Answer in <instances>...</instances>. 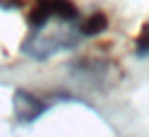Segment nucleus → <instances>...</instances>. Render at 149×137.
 I'll return each mask as SVG.
<instances>
[{
  "mask_svg": "<svg viewBox=\"0 0 149 137\" xmlns=\"http://www.w3.org/2000/svg\"><path fill=\"white\" fill-rule=\"evenodd\" d=\"M82 41L79 22L68 24V22H51L39 29H29L19 46V51L31 60H48L63 51H72Z\"/></svg>",
  "mask_w": 149,
  "mask_h": 137,
  "instance_id": "nucleus-1",
  "label": "nucleus"
},
{
  "mask_svg": "<svg viewBox=\"0 0 149 137\" xmlns=\"http://www.w3.org/2000/svg\"><path fill=\"white\" fill-rule=\"evenodd\" d=\"M29 29H39L51 22H68L77 24L79 22V10L72 0H34L29 15H26Z\"/></svg>",
  "mask_w": 149,
  "mask_h": 137,
  "instance_id": "nucleus-2",
  "label": "nucleus"
},
{
  "mask_svg": "<svg viewBox=\"0 0 149 137\" xmlns=\"http://www.w3.org/2000/svg\"><path fill=\"white\" fill-rule=\"evenodd\" d=\"M51 104H46L43 99H39L36 94L26 89H17L12 94V113H15V120L17 125H31L36 123L39 118L48 111Z\"/></svg>",
  "mask_w": 149,
  "mask_h": 137,
  "instance_id": "nucleus-3",
  "label": "nucleus"
},
{
  "mask_svg": "<svg viewBox=\"0 0 149 137\" xmlns=\"http://www.w3.org/2000/svg\"><path fill=\"white\" fill-rule=\"evenodd\" d=\"M108 29V17L104 12H91L87 19L79 22V31H82V39H91V36H99Z\"/></svg>",
  "mask_w": 149,
  "mask_h": 137,
  "instance_id": "nucleus-4",
  "label": "nucleus"
},
{
  "mask_svg": "<svg viewBox=\"0 0 149 137\" xmlns=\"http://www.w3.org/2000/svg\"><path fill=\"white\" fill-rule=\"evenodd\" d=\"M135 56L137 58H147L149 56V22L142 26V31H139L137 41H135Z\"/></svg>",
  "mask_w": 149,
  "mask_h": 137,
  "instance_id": "nucleus-5",
  "label": "nucleus"
}]
</instances>
